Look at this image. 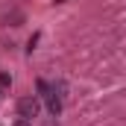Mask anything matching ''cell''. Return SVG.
<instances>
[{"label": "cell", "mask_w": 126, "mask_h": 126, "mask_svg": "<svg viewBox=\"0 0 126 126\" xmlns=\"http://www.w3.org/2000/svg\"><path fill=\"white\" fill-rule=\"evenodd\" d=\"M18 114H21L24 120H32V117L38 114V100H35V97H24V100L18 103Z\"/></svg>", "instance_id": "1"}, {"label": "cell", "mask_w": 126, "mask_h": 126, "mask_svg": "<svg viewBox=\"0 0 126 126\" xmlns=\"http://www.w3.org/2000/svg\"><path fill=\"white\" fill-rule=\"evenodd\" d=\"M44 100H47V111H50L53 117H59V114H62V94L50 85V91L44 94Z\"/></svg>", "instance_id": "2"}, {"label": "cell", "mask_w": 126, "mask_h": 126, "mask_svg": "<svg viewBox=\"0 0 126 126\" xmlns=\"http://www.w3.org/2000/svg\"><path fill=\"white\" fill-rule=\"evenodd\" d=\"M6 21H12V27H18V24H21V21H24V15H21V12H12V15H9V18H6Z\"/></svg>", "instance_id": "3"}, {"label": "cell", "mask_w": 126, "mask_h": 126, "mask_svg": "<svg viewBox=\"0 0 126 126\" xmlns=\"http://www.w3.org/2000/svg\"><path fill=\"white\" fill-rule=\"evenodd\" d=\"M0 85H3V88H9V85H12V76H9L6 70H0Z\"/></svg>", "instance_id": "4"}, {"label": "cell", "mask_w": 126, "mask_h": 126, "mask_svg": "<svg viewBox=\"0 0 126 126\" xmlns=\"http://www.w3.org/2000/svg\"><path fill=\"white\" fill-rule=\"evenodd\" d=\"M38 38H41V35H38V32H35V35H32V38H30V47H27V50H30V53H32V50H35V44H38Z\"/></svg>", "instance_id": "5"}, {"label": "cell", "mask_w": 126, "mask_h": 126, "mask_svg": "<svg viewBox=\"0 0 126 126\" xmlns=\"http://www.w3.org/2000/svg\"><path fill=\"white\" fill-rule=\"evenodd\" d=\"M15 126H30V120H24V117H21V120H18Z\"/></svg>", "instance_id": "6"}]
</instances>
